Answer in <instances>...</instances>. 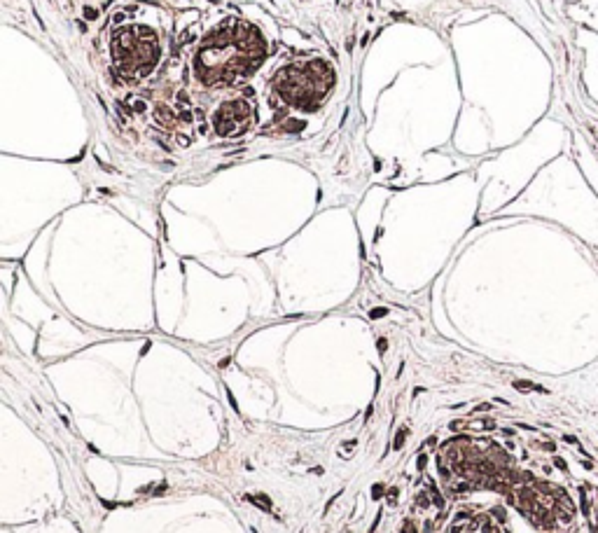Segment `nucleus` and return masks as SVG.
<instances>
[{
	"mask_svg": "<svg viewBox=\"0 0 598 533\" xmlns=\"http://www.w3.org/2000/svg\"><path fill=\"white\" fill-rule=\"evenodd\" d=\"M253 122H255L253 106H250L246 99L225 101L213 117L215 131H218L220 136H227V138H236V136L246 134V131L253 127Z\"/></svg>",
	"mask_w": 598,
	"mask_h": 533,
	"instance_id": "nucleus-4",
	"label": "nucleus"
},
{
	"mask_svg": "<svg viewBox=\"0 0 598 533\" xmlns=\"http://www.w3.org/2000/svg\"><path fill=\"white\" fill-rule=\"evenodd\" d=\"M110 54H113V64L117 73L124 78L141 80L150 75L159 64L162 57V47H159L157 33L148 26H124L117 29L110 38Z\"/></svg>",
	"mask_w": 598,
	"mask_h": 533,
	"instance_id": "nucleus-3",
	"label": "nucleus"
},
{
	"mask_svg": "<svg viewBox=\"0 0 598 533\" xmlns=\"http://www.w3.org/2000/svg\"><path fill=\"white\" fill-rule=\"evenodd\" d=\"M267 57L262 33L246 19L227 17L201 40L194 75L206 87H232L253 75Z\"/></svg>",
	"mask_w": 598,
	"mask_h": 533,
	"instance_id": "nucleus-1",
	"label": "nucleus"
},
{
	"mask_svg": "<svg viewBox=\"0 0 598 533\" xmlns=\"http://www.w3.org/2000/svg\"><path fill=\"white\" fill-rule=\"evenodd\" d=\"M335 87V68L325 59L309 57L278 68L274 92L285 106L295 110H316Z\"/></svg>",
	"mask_w": 598,
	"mask_h": 533,
	"instance_id": "nucleus-2",
	"label": "nucleus"
}]
</instances>
